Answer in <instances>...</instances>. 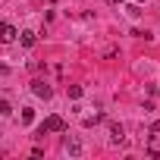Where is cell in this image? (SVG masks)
<instances>
[{"label":"cell","instance_id":"52a82bcc","mask_svg":"<svg viewBox=\"0 0 160 160\" xmlns=\"http://www.w3.org/2000/svg\"><path fill=\"white\" fill-rule=\"evenodd\" d=\"M10 113H13V104L3 98V101H0V116H10Z\"/></svg>","mask_w":160,"mask_h":160},{"label":"cell","instance_id":"7a4b0ae2","mask_svg":"<svg viewBox=\"0 0 160 160\" xmlns=\"http://www.w3.org/2000/svg\"><path fill=\"white\" fill-rule=\"evenodd\" d=\"M16 35H19V32H16V28H13L10 22H3V19H0V41H3V44H10V41L16 38Z\"/></svg>","mask_w":160,"mask_h":160},{"label":"cell","instance_id":"30bf717a","mask_svg":"<svg viewBox=\"0 0 160 160\" xmlns=\"http://www.w3.org/2000/svg\"><path fill=\"white\" fill-rule=\"evenodd\" d=\"M7 72H10V69H7V66H3V63H0V75H7Z\"/></svg>","mask_w":160,"mask_h":160},{"label":"cell","instance_id":"8fae6325","mask_svg":"<svg viewBox=\"0 0 160 160\" xmlns=\"http://www.w3.org/2000/svg\"><path fill=\"white\" fill-rule=\"evenodd\" d=\"M110 3H122V0H110Z\"/></svg>","mask_w":160,"mask_h":160},{"label":"cell","instance_id":"5b68a950","mask_svg":"<svg viewBox=\"0 0 160 160\" xmlns=\"http://www.w3.org/2000/svg\"><path fill=\"white\" fill-rule=\"evenodd\" d=\"M110 141H126V129L119 122H110Z\"/></svg>","mask_w":160,"mask_h":160},{"label":"cell","instance_id":"6da1fadb","mask_svg":"<svg viewBox=\"0 0 160 160\" xmlns=\"http://www.w3.org/2000/svg\"><path fill=\"white\" fill-rule=\"evenodd\" d=\"M32 94H35V98H44V101H47V98L53 94V88H50V85L44 82V78H35V82H32Z\"/></svg>","mask_w":160,"mask_h":160},{"label":"cell","instance_id":"ba28073f","mask_svg":"<svg viewBox=\"0 0 160 160\" xmlns=\"http://www.w3.org/2000/svg\"><path fill=\"white\" fill-rule=\"evenodd\" d=\"M66 91H69V98H72V101H78V98H82V85H69Z\"/></svg>","mask_w":160,"mask_h":160},{"label":"cell","instance_id":"8992f818","mask_svg":"<svg viewBox=\"0 0 160 160\" xmlns=\"http://www.w3.org/2000/svg\"><path fill=\"white\" fill-rule=\"evenodd\" d=\"M22 122H25V126L35 122V110H32V107H22Z\"/></svg>","mask_w":160,"mask_h":160},{"label":"cell","instance_id":"3957f363","mask_svg":"<svg viewBox=\"0 0 160 160\" xmlns=\"http://www.w3.org/2000/svg\"><path fill=\"white\" fill-rule=\"evenodd\" d=\"M63 148H66V154H69V157H82V151H85L78 138H66V144H63Z\"/></svg>","mask_w":160,"mask_h":160},{"label":"cell","instance_id":"277c9868","mask_svg":"<svg viewBox=\"0 0 160 160\" xmlns=\"http://www.w3.org/2000/svg\"><path fill=\"white\" fill-rule=\"evenodd\" d=\"M19 44H22V47H35V44H38V35H35V32H19Z\"/></svg>","mask_w":160,"mask_h":160},{"label":"cell","instance_id":"9c48e42d","mask_svg":"<svg viewBox=\"0 0 160 160\" xmlns=\"http://www.w3.org/2000/svg\"><path fill=\"white\" fill-rule=\"evenodd\" d=\"M151 132H160V119H157V122H154V126H151Z\"/></svg>","mask_w":160,"mask_h":160}]
</instances>
